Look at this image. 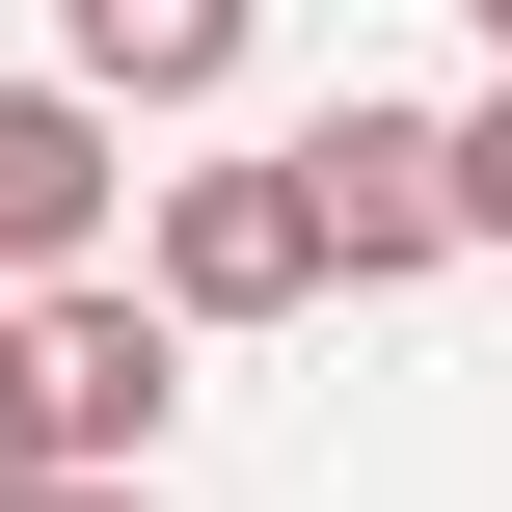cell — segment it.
<instances>
[{"mask_svg":"<svg viewBox=\"0 0 512 512\" xmlns=\"http://www.w3.org/2000/svg\"><path fill=\"white\" fill-rule=\"evenodd\" d=\"M0 324H27V459H54V486H162L189 324H162V297H108V270H54V297H0Z\"/></svg>","mask_w":512,"mask_h":512,"instance_id":"cell-1","label":"cell"},{"mask_svg":"<svg viewBox=\"0 0 512 512\" xmlns=\"http://www.w3.org/2000/svg\"><path fill=\"white\" fill-rule=\"evenodd\" d=\"M297 243H324L351 297L459 270V162H432V108H324V135H297Z\"/></svg>","mask_w":512,"mask_h":512,"instance_id":"cell-2","label":"cell"},{"mask_svg":"<svg viewBox=\"0 0 512 512\" xmlns=\"http://www.w3.org/2000/svg\"><path fill=\"white\" fill-rule=\"evenodd\" d=\"M324 243H297V162H189L162 189V324H297Z\"/></svg>","mask_w":512,"mask_h":512,"instance_id":"cell-3","label":"cell"},{"mask_svg":"<svg viewBox=\"0 0 512 512\" xmlns=\"http://www.w3.org/2000/svg\"><path fill=\"white\" fill-rule=\"evenodd\" d=\"M108 108H54V81H0V297H54V270H108Z\"/></svg>","mask_w":512,"mask_h":512,"instance_id":"cell-4","label":"cell"},{"mask_svg":"<svg viewBox=\"0 0 512 512\" xmlns=\"http://www.w3.org/2000/svg\"><path fill=\"white\" fill-rule=\"evenodd\" d=\"M270 0H54V108H216Z\"/></svg>","mask_w":512,"mask_h":512,"instance_id":"cell-5","label":"cell"},{"mask_svg":"<svg viewBox=\"0 0 512 512\" xmlns=\"http://www.w3.org/2000/svg\"><path fill=\"white\" fill-rule=\"evenodd\" d=\"M432 162H459V243H512V81H486V108H432Z\"/></svg>","mask_w":512,"mask_h":512,"instance_id":"cell-6","label":"cell"},{"mask_svg":"<svg viewBox=\"0 0 512 512\" xmlns=\"http://www.w3.org/2000/svg\"><path fill=\"white\" fill-rule=\"evenodd\" d=\"M27 486H54V459H27V324H0V512H27Z\"/></svg>","mask_w":512,"mask_h":512,"instance_id":"cell-7","label":"cell"},{"mask_svg":"<svg viewBox=\"0 0 512 512\" xmlns=\"http://www.w3.org/2000/svg\"><path fill=\"white\" fill-rule=\"evenodd\" d=\"M27 512H162V486H27Z\"/></svg>","mask_w":512,"mask_h":512,"instance_id":"cell-8","label":"cell"},{"mask_svg":"<svg viewBox=\"0 0 512 512\" xmlns=\"http://www.w3.org/2000/svg\"><path fill=\"white\" fill-rule=\"evenodd\" d=\"M486 54H512V0H486Z\"/></svg>","mask_w":512,"mask_h":512,"instance_id":"cell-9","label":"cell"}]
</instances>
